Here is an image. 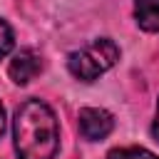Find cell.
Returning a JSON list of instances; mask_svg holds the SVG:
<instances>
[{
    "mask_svg": "<svg viewBox=\"0 0 159 159\" xmlns=\"http://www.w3.org/2000/svg\"><path fill=\"white\" fill-rule=\"evenodd\" d=\"M12 139L20 159H55L60 149V124L42 99H27L15 109Z\"/></svg>",
    "mask_w": 159,
    "mask_h": 159,
    "instance_id": "obj_1",
    "label": "cell"
},
{
    "mask_svg": "<svg viewBox=\"0 0 159 159\" xmlns=\"http://www.w3.org/2000/svg\"><path fill=\"white\" fill-rule=\"evenodd\" d=\"M119 62V47L114 40L109 37H97L89 45H84L82 50L72 52L67 60V70L72 72V77L82 80V82H94L99 75H104L107 70H112Z\"/></svg>",
    "mask_w": 159,
    "mask_h": 159,
    "instance_id": "obj_2",
    "label": "cell"
},
{
    "mask_svg": "<svg viewBox=\"0 0 159 159\" xmlns=\"http://www.w3.org/2000/svg\"><path fill=\"white\" fill-rule=\"evenodd\" d=\"M112 129H114V117L107 109H102V107L80 109V132L84 139H89V142L104 139Z\"/></svg>",
    "mask_w": 159,
    "mask_h": 159,
    "instance_id": "obj_3",
    "label": "cell"
},
{
    "mask_svg": "<svg viewBox=\"0 0 159 159\" xmlns=\"http://www.w3.org/2000/svg\"><path fill=\"white\" fill-rule=\"evenodd\" d=\"M40 70H42V60H40V55H37L35 50H30V47L15 52V57H12L10 65H7V75H10V80H12L15 84H27L30 80H35V77L40 75Z\"/></svg>",
    "mask_w": 159,
    "mask_h": 159,
    "instance_id": "obj_4",
    "label": "cell"
},
{
    "mask_svg": "<svg viewBox=\"0 0 159 159\" xmlns=\"http://www.w3.org/2000/svg\"><path fill=\"white\" fill-rule=\"evenodd\" d=\"M137 25L147 32H159V0H134Z\"/></svg>",
    "mask_w": 159,
    "mask_h": 159,
    "instance_id": "obj_5",
    "label": "cell"
},
{
    "mask_svg": "<svg viewBox=\"0 0 159 159\" xmlns=\"http://www.w3.org/2000/svg\"><path fill=\"white\" fill-rule=\"evenodd\" d=\"M107 159H159V157L144 147H122V149H112Z\"/></svg>",
    "mask_w": 159,
    "mask_h": 159,
    "instance_id": "obj_6",
    "label": "cell"
},
{
    "mask_svg": "<svg viewBox=\"0 0 159 159\" xmlns=\"http://www.w3.org/2000/svg\"><path fill=\"white\" fill-rule=\"evenodd\" d=\"M15 45V37H12V30L5 20H0V57H5Z\"/></svg>",
    "mask_w": 159,
    "mask_h": 159,
    "instance_id": "obj_7",
    "label": "cell"
},
{
    "mask_svg": "<svg viewBox=\"0 0 159 159\" xmlns=\"http://www.w3.org/2000/svg\"><path fill=\"white\" fill-rule=\"evenodd\" d=\"M152 134H154L157 142H159V102H157V117H154V124H152Z\"/></svg>",
    "mask_w": 159,
    "mask_h": 159,
    "instance_id": "obj_8",
    "label": "cell"
},
{
    "mask_svg": "<svg viewBox=\"0 0 159 159\" xmlns=\"http://www.w3.org/2000/svg\"><path fill=\"white\" fill-rule=\"evenodd\" d=\"M2 132H5V109L0 104V137H2Z\"/></svg>",
    "mask_w": 159,
    "mask_h": 159,
    "instance_id": "obj_9",
    "label": "cell"
}]
</instances>
